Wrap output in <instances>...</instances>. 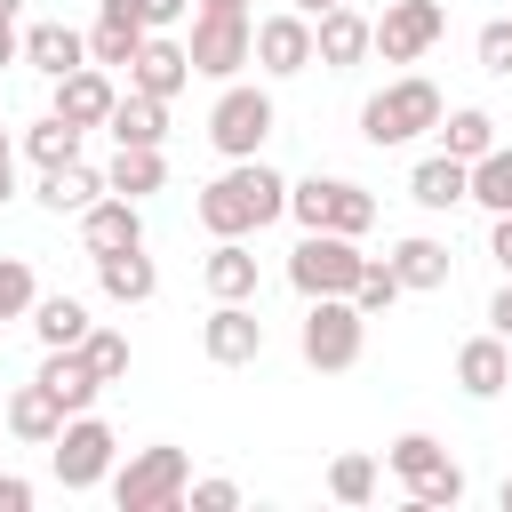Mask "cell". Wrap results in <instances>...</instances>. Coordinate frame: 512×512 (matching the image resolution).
Returning <instances> with one entry per match:
<instances>
[{
  "label": "cell",
  "instance_id": "cell-1",
  "mask_svg": "<svg viewBox=\"0 0 512 512\" xmlns=\"http://www.w3.org/2000/svg\"><path fill=\"white\" fill-rule=\"evenodd\" d=\"M200 224L216 232V240H248V232H264L272 216H288V176H272L264 160H232L216 184H200Z\"/></svg>",
  "mask_w": 512,
  "mask_h": 512
},
{
  "label": "cell",
  "instance_id": "cell-2",
  "mask_svg": "<svg viewBox=\"0 0 512 512\" xmlns=\"http://www.w3.org/2000/svg\"><path fill=\"white\" fill-rule=\"evenodd\" d=\"M440 88L424 80V72H408V80H392V88H376L368 104H360V136L376 144V152H392V144H416L424 128H440Z\"/></svg>",
  "mask_w": 512,
  "mask_h": 512
},
{
  "label": "cell",
  "instance_id": "cell-3",
  "mask_svg": "<svg viewBox=\"0 0 512 512\" xmlns=\"http://www.w3.org/2000/svg\"><path fill=\"white\" fill-rule=\"evenodd\" d=\"M184 496H192V456L168 448V440L136 448V456L112 472V504H120V512H176Z\"/></svg>",
  "mask_w": 512,
  "mask_h": 512
},
{
  "label": "cell",
  "instance_id": "cell-4",
  "mask_svg": "<svg viewBox=\"0 0 512 512\" xmlns=\"http://www.w3.org/2000/svg\"><path fill=\"white\" fill-rule=\"evenodd\" d=\"M296 352H304L320 376H344V368H360V352H368V312H360L352 296H312Z\"/></svg>",
  "mask_w": 512,
  "mask_h": 512
},
{
  "label": "cell",
  "instance_id": "cell-5",
  "mask_svg": "<svg viewBox=\"0 0 512 512\" xmlns=\"http://www.w3.org/2000/svg\"><path fill=\"white\" fill-rule=\"evenodd\" d=\"M288 216L304 224V232H368L376 224V192H360L352 176H304V184H288Z\"/></svg>",
  "mask_w": 512,
  "mask_h": 512
},
{
  "label": "cell",
  "instance_id": "cell-6",
  "mask_svg": "<svg viewBox=\"0 0 512 512\" xmlns=\"http://www.w3.org/2000/svg\"><path fill=\"white\" fill-rule=\"evenodd\" d=\"M360 272H368V256H360L352 232H304L296 256H288V280H296L304 304H312V296H352Z\"/></svg>",
  "mask_w": 512,
  "mask_h": 512
},
{
  "label": "cell",
  "instance_id": "cell-7",
  "mask_svg": "<svg viewBox=\"0 0 512 512\" xmlns=\"http://www.w3.org/2000/svg\"><path fill=\"white\" fill-rule=\"evenodd\" d=\"M48 456H56V480H64L72 496H88V488H104V480H112L120 440H112V424H104L96 408H80V416H64V432L48 440Z\"/></svg>",
  "mask_w": 512,
  "mask_h": 512
},
{
  "label": "cell",
  "instance_id": "cell-8",
  "mask_svg": "<svg viewBox=\"0 0 512 512\" xmlns=\"http://www.w3.org/2000/svg\"><path fill=\"white\" fill-rule=\"evenodd\" d=\"M184 48H192V72L232 80L240 64H256V24H248V16H232V8H200Z\"/></svg>",
  "mask_w": 512,
  "mask_h": 512
},
{
  "label": "cell",
  "instance_id": "cell-9",
  "mask_svg": "<svg viewBox=\"0 0 512 512\" xmlns=\"http://www.w3.org/2000/svg\"><path fill=\"white\" fill-rule=\"evenodd\" d=\"M264 136H272V96L232 80V88L216 96V112H208V144H216L224 160H256V152H264Z\"/></svg>",
  "mask_w": 512,
  "mask_h": 512
},
{
  "label": "cell",
  "instance_id": "cell-10",
  "mask_svg": "<svg viewBox=\"0 0 512 512\" xmlns=\"http://www.w3.org/2000/svg\"><path fill=\"white\" fill-rule=\"evenodd\" d=\"M440 32H448V8H440V0H392V8L376 16V56H384V64H416Z\"/></svg>",
  "mask_w": 512,
  "mask_h": 512
},
{
  "label": "cell",
  "instance_id": "cell-11",
  "mask_svg": "<svg viewBox=\"0 0 512 512\" xmlns=\"http://www.w3.org/2000/svg\"><path fill=\"white\" fill-rule=\"evenodd\" d=\"M200 352H208L216 368L264 360V320H256V304H216V312L200 320Z\"/></svg>",
  "mask_w": 512,
  "mask_h": 512
},
{
  "label": "cell",
  "instance_id": "cell-12",
  "mask_svg": "<svg viewBox=\"0 0 512 512\" xmlns=\"http://www.w3.org/2000/svg\"><path fill=\"white\" fill-rule=\"evenodd\" d=\"M360 56H376V24L344 0V8H328V16H312V64H328V72H352Z\"/></svg>",
  "mask_w": 512,
  "mask_h": 512
},
{
  "label": "cell",
  "instance_id": "cell-13",
  "mask_svg": "<svg viewBox=\"0 0 512 512\" xmlns=\"http://www.w3.org/2000/svg\"><path fill=\"white\" fill-rule=\"evenodd\" d=\"M256 64H264L272 80L304 72V64H312V16H304V8H280V16H264V24H256Z\"/></svg>",
  "mask_w": 512,
  "mask_h": 512
},
{
  "label": "cell",
  "instance_id": "cell-14",
  "mask_svg": "<svg viewBox=\"0 0 512 512\" xmlns=\"http://www.w3.org/2000/svg\"><path fill=\"white\" fill-rule=\"evenodd\" d=\"M184 80H192V48L184 40H168V32H144V48H136V64H128V88H144V96H184Z\"/></svg>",
  "mask_w": 512,
  "mask_h": 512
},
{
  "label": "cell",
  "instance_id": "cell-15",
  "mask_svg": "<svg viewBox=\"0 0 512 512\" xmlns=\"http://www.w3.org/2000/svg\"><path fill=\"white\" fill-rule=\"evenodd\" d=\"M112 104H120V88H112V72H104V64H80V72H64V80H56V112H64L72 128H104V120H112Z\"/></svg>",
  "mask_w": 512,
  "mask_h": 512
},
{
  "label": "cell",
  "instance_id": "cell-16",
  "mask_svg": "<svg viewBox=\"0 0 512 512\" xmlns=\"http://www.w3.org/2000/svg\"><path fill=\"white\" fill-rule=\"evenodd\" d=\"M96 288H104L112 304H152V296H160V264L144 256V240H136V248H104V256H96Z\"/></svg>",
  "mask_w": 512,
  "mask_h": 512
},
{
  "label": "cell",
  "instance_id": "cell-17",
  "mask_svg": "<svg viewBox=\"0 0 512 512\" xmlns=\"http://www.w3.org/2000/svg\"><path fill=\"white\" fill-rule=\"evenodd\" d=\"M136 240H144V208H136V200L104 192L96 208H80V248H88V256H104V248H136Z\"/></svg>",
  "mask_w": 512,
  "mask_h": 512
},
{
  "label": "cell",
  "instance_id": "cell-18",
  "mask_svg": "<svg viewBox=\"0 0 512 512\" xmlns=\"http://www.w3.org/2000/svg\"><path fill=\"white\" fill-rule=\"evenodd\" d=\"M64 416H72V408H64V400H56V392H48V384H40V376H32V384H16V392H8V432H16V440H24V448H48V440H56V432H64Z\"/></svg>",
  "mask_w": 512,
  "mask_h": 512
},
{
  "label": "cell",
  "instance_id": "cell-19",
  "mask_svg": "<svg viewBox=\"0 0 512 512\" xmlns=\"http://www.w3.org/2000/svg\"><path fill=\"white\" fill-rule=\"evenodd\" d=\"M408 200H416V208H456V200H472V160H456V152L416 160V168H408Z\"/></svg>",
  "mask_w": 512,
  "mask_h": 512
},
{
  "label": "cell",
  "instance_id": "cell-20",
  "mask_svg": "<svg viewBox=\"0 0 512 512\" xmlns=\"http://www.w3.org/2000/svg\"><path fill=\"white\" fill-rule=\"evenodd\" d=\"M456 384L472 392V400H496L504 384H512V352H504V336L488 328V336H472L464 352H456Z\"/></svg>",
  "mask_w": 512,
  "mask_h": 512
},
{
  "label": "cell",
  "instance_id": "cell-21",
  "mask_svg": "<svg viewBox=\"0 0 512 512\" xmlns=\"http://www.w3.org/2000/svg\"><path fill=\"white\" fill-rule=\"evenodd\" d=\"M40 384H48L72 416H80V408H96V392H104V376L88 368V352H80V344H56V352L40 360Z\"/></svg>",
  "mask_w": 512,
  "mask_h": 512
},
{
  "label": "cell",
  "instance_id": "cell-22",
  "mask_svg": "<svg viewBox=\"0 0 512 512\" xmlns=\"http://www.w3.org/2000/svg\"><path fill=\"white\" fill-rule=\"evenodd\" d=\"M200 272H208L216 304H256V256H248V240H216Z\"/></svg>",
  "mask_w": 512,
  "mask_h": 512
},
{
  "label": "cell",
  "instance_id": "cell-23",
  "mask_svg": "<svg viewBox=\"0 0 512 512\" xmlns=\"http://www.w3.org/2000/svg\"><path fill=\"white\" fill-rule=\"evenodd\" d=\"M24 64H40L48 80H64V72L88 64V32H72V24H32V32H24Z\"/></svg>",
  "mask_w": 512,
  "mask_h": 512
},
{
  "label": "cell",
  "instance_id": "cell-24",
  "mask_svg": "<svg viewBox=\"0 0 512 512\" xmlns=\"http://www.w3.org/2000/svg\"><path fill=\"white\" fill-rule=\"evenodd\" d=\"M112 144H168V96H144V88H128L120 104H112Z\"/></svg>",
  "mask_w": 512,
  "mask_h": 512
},
{
  "label": "cell",
  "instance_id": "cell-25",
  "mask_svg": "<svg viewBox=\"0 0 512 512\" xmlns=\"http://www.w3.org/2000/svg\"><path fill=\"white\" fill-rule=\"evenodd\" d=\"M160 184H168L160 144H120L112 168H104V192H120V200H144V192H160Z\"/></svg>",
  "mask_w": 512,
  "mask_h": 512
},
{
  "label": "cell",
  "instance_id": "cell-26",
  "mask_svg": "<svg viewBox=\"0 0 512 512\" xmlns=\"http://www.w3.org/2000/svg\"><path fill=\"white\" fill-rule=\"evenodd\" d=\"M104 200V176L96 168H80V160H64V168H40V208H56V216H80V208H96Z\"/></svg>",
  "mask_w": 512,
  "mask_h": 512
},
{
  "label": "cell",
  "instance_id": "cell-27",
  "mask_svg": "<svg viewBox=\"0 0 512 512\" xmlns=\"http://www.w3.org/2000/svg\"><path fill=\"white\" fill-rule=\"evenodd\" d=\"M136 48H144V24L136 16H96V32H88V64H104V72H128L136 64Z\"/></svg>",
  "mask_w": 512,
  "mask_h": 512
},
{
  "label": "cell",
  "instance_id": "cell-28",
  "mask_svg": "<svg viewBox=\"0 0 512 512\" xmlns=\"http://www.w3.org/2000/svg\"><path fill=\"white\" fill-rule=\"evenodd\" d=\"M392 272H400V288H448V240H400L392 248Z\"/></svg>",
  "mask_w": 512,
  "mask_h": 512
},
{
  "label": "cell",
  "instance_id": "cell-29",
  "mask_svg": "<svg viewBox=\"0 0 512 512\" xmlns=\"http://www.w3.org/2000/svg\"><path fill=\"white\" fill-rule=\"evenodd\" d=\"M88 328H96V320H88L80 296H40V304H32V336H40L48 352H56V344H80Z\"/></svg>",
  "mask_w": 512,
  "mask_h": 512
},
{
  "label": "cell",
  "instance_id": "cell-30",
  "mask_svg": "<svg viewBox=\"0 0 512 512\" xmlns=\"http://www.w3.org/2000/svg\"><path fill=\"white\" fill-rule=\"evenodd\" d=\"M440 152H456V160H480V152H496V120H488L480 104H464V112H440Z\"/></svg>",
  "mask_w": 512,
  "mask_h": 512
},
{
  "label": "cell",
  "instance_id": "cell-31",
  "mask_svg": "<svg viewBox=\"0 0 512 512\" xmlns=\"http://www.w3.org/2000/svg\"><path fill=\"white\" fill-rule=\"evenodd\" d=\"M80 136H88V128H72L64 112H48V120L24 128V152H32L40 168H64V160H80Z\"/></svg>",
  "mask_w": 512,
  "mask_h": 512
},
{
  "label": "cell",
  "instance_id": "cell-32",
  "mask_svg": "<svg viewBox=\"0 0 512 512\" xmlns=\"http://www.w3.org/2000/svg\"><path fill=\"white\" fill-rule=\"evenodd\" d=\"M472 200H480L488 216H504V208H512V144H496V152H480V160H472Z\"/></svg>",
  "mask_w": 512,
  "mask_h": 512
},
{
  "label": "cell",
  "instance_id": "cell-33",
  "mask_svg": "<svg viewBox=\"0 0 512 512\" xmlns=\"http://www.w3.org/2000/svg\"><path fill=\"white\" fill-rule=\"evenodd\" d=\"M384 464H392L400 480H424V472H440V464H448V448H440L432 432H400V440L384 448Z\"/></svg>",
  "mask_w": 512,
  "mask_h": 512
},
{
  "label": "cell",
  "instance_id": "cell-34",
  "mask_svg": "<svg viewBox=\"0 0 512 512\" xmlns=\"http://www.w3.org/2000/svg\"><path fill=\"white\" fill-rule=\"evenodd\" d=\"M32 304H40L32 264H24V256H0V328H8V320H32Z\"/></svg>",
  "mask_w": 512,
  "mask_h": 512
},
{
  "label": "cell",
  "instance_id": "cell-35",
  "mask_svg": "<svg viewBox=\"0 0 512 512\" xmlns=\"http://www.w3.org/2000/svg\"><path fill=\"white\" fill-rule=\"evenodd\" d=\"M408 504H416V512H456V504H464V464H440V472L408 480Z\"/></svg>",
  "mask_w": 512,
  "mask_h": 512
},
{
  "label": "cell",
  "instance_id": "cell-36",
  "mask_svg": "<svg viewBox=\"0 0 512 512\" xmlns=\"http://www.w3.org/2000/svg\"><path fill=\"white\" fill-rule=\"evenodd\" d=\"M400 296H408V288H400V272H392V256H384V264L368 256V272H360V288H352V304H360V312L376 320V312H392Z\"/></svg>",
  "mask_w": 512,
  "mask_h": 512
},
{
  "label": "cell",
  "instance_id": "cell-37",
  "mask_svg": "<svg viewBox=\"0 0 512 512\" xmlns=\"http://www.w3.org/2000/svg\"><path fill=\"white\" fill-rule=\"evenodd\" d=\"M328 496L336 504H368L376 496V456H336L328 464Z\"/></svg>",
  "mask_w": 512,
  "mask_h": 512
},
{
  "label": "cell",
  "instance_id": "cell-38",
  "mask_svg": "<svg viewBox=\"0 0 512 512\" xmlns=\"http://www.w3.org/2000/svg\"><path fill=\"white\" fill-rule=\"evenodd\" d=\"M80 352H88V368H96L104 384H120V376H128V336H120V328H88V336H80Z\"/></svg>",
  "mask_w": 512,
  "mask_h": 512
},
{
  "label": "cell",
  "instance_id": "cell-39",
  "mask_svg": "<svg viewBox=\"0 0 512 512\" xmlns=\"http://www.w3.org/2000/svg\"><path fill=\"white\" fill-rule=\"evenodd\" d=\"M472 48H480V72H496V80H512V16H488Z\"/></svg>",
  "mask_w": 512,
  "mask_h": 512
},
{
  "label": "cell",
  "instance_id": "cell-40",
  "mask_svg": "<svg viewBox=\"0 0 512 512\" xmlns=\"http://www.w3.org/2000/svg\"><path fill=\"white\" fill-rule=\"evenodd\" d=\"M104 8H112V16H136L144 32H168V24H176L192 0H104Z\"/></svg>",
  "mask_w": 512,
  "mask_h": 512
},
{
  "label": "cell",
  "instance_id": "cell-41",
  "mask_svg": "<svg viewBox=\"0 0 512 512\" xmlns=\"http://www.w3.org/2000/svg\"><path fill=\"white\" fill-rule=\"evenodd\" d=\"M232 504H240L232 480H192V512H232Z\"/></svg>",
  "mask_w": 512,
  "mask_h": 512
},
{
  "label": "cell",
  "instance_id": "cell-42",
  "mask_svg": "<svg viewBox=\"0 0 512 512\" xmlns=\"http://www.w3.org/2000/svg\"><path fill=\"white\" fill-rule=\"evenodd\" d=\"M488 328H496V336H504V344H512V272H504V288H496V296H488Z\"/></svg>",
  "mask_w": 512,
  "mask_h": 512
},
{
  "label": "cell",
  "instance_id": "cell-43",
  "mask_svg": "<svg viewBox=\"0 0 512 512\" xmlns=\"http://www.w3.org/2000/svg\"><path fill=\"white\" fill-rule=\"evenodd\" d=\"M0 512H32V480H16V472H0Z\"/></svg>",
  "mask_w": 512,
  "mask_h": 512
},
{
  "label": "cell",
  "instance_id": "cell-44",
  "mask_svg": "<svg viewBox=\"0 0 512 512\" xmlns=\"http://www.w3.org/2000/svg\"><path fill=\"white\" fill-rule=\"evenodd\" d=\"M488 256H496V264H504V272H512V208H504V216H496V224H488Z\"/></svg>",
  "mask_w": 512,
  "mask_h": 512
},
{
  "label": "cell",
  "instance_id": "cell-45",
  "mask_svg": "<svg viewBox=\"0 0 512 512\" xmlns=\"http://www.w3.org/2000/svg\"><path fill=\"white\" fill-rule=\"evenodd\" d=\"M24 56V32H16V16H0V64H16Z\"/></svg>",
  "mask_w": 512,
  "mask_h": 512
},
{
  "label": "cell",
  "instance_id": "cell-46",
  "mask_svg": "<svg viewBox=\"0 0 512 512\" xmlns=\"http://www.w3.org/2000/svg\"><path fill=\"white\" fill-rule=\"evenodd\" d=\"M288 8H304V16H328V8H344V0H288Z\"/></svg>",
  "mask_w": 512,
  "mask_h": 512
},
{
  "label": "cell",
  "instance_id": "cell-47",
  "mask_svg": "<svg viewBox=\"0 0 512 512\" xmlns=\"http://www.w3.org/2000/svg\"><path fill=\"white\" fill-rule=\"evenodd\" d=\"M200 8H232V16H248V0H200Z\"/></svg>",
  "mask_w": 512,
  "mask_h": 512
},
{
  "label": "cell",
  "instance_id": "cell-48",
  "mask_svg": "<svg viewBox=\"0 0 512 512\" xmlns=\"http://www.w3.org/2000/svg\"><path fill=\"white\" fill-rule=\"evenodd\" d=\"M8 192H16V176H8V168H0V208H8Z\"/></svg>",
  "mask_w": 512,
  "mask_h": 512
},
{
  "label": "cell",
  "instance_id": "cell-49",
  "mask_svg": "<svg viewBox=\"0 0 512 512\" xmlns=\"http://www.w3.org/2000/svg\"><path fill=\"white\" fill-rule=\"evenodd\" d=\"M504 512H512V472H504Z\"/></svg>",
  "mask_w": 512,
  "mask_h": 512
},
{
  "label": "cell",
  "instance_id": "cell-50",
  "mask_svg": "<svg viewBox=\"0 0 512 512\" xmlns=\"http://www.w3.org/2000/svg\"><path fill=\"white\" fill-rule=\"evenodd\" d=\"M16 8H24V0H0V16H16Z\"/></svg>",
  "mask_w": 512,
  "mask_h": 512
},
{
  "label": "cell",
  "instance_id": "cell-51",
  "mask_svg": "<svg viewBox=\"0 0 512 512\" xmlns=\"http://www.w3.org/2000/svg\"><path fill=\"white\" fill-rule=\"evenodd\" d=\"M0 168H8V128H0Z\"/></svg>",
  "mask_w": 512,
  "mask_h": 512
},
{
  "label": "cell",
  "instance_id": "cell-52",
  "mask_svg": "<svg viewBox=\"0 0 512 512\" xmlns=\"http://www.w3.org/2000/svg\"><path fill=\"white\" fill-rule=\"evenodd\" d=\"M0 424H8V400H0Z\"/></svg>",
  "mask_w": 512,
  "mask_h": 512
}]
</instances>
